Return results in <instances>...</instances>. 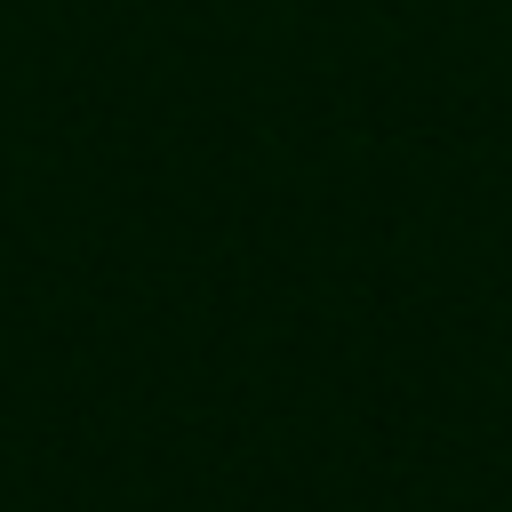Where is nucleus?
Returning <instances> with one entry per match:
<instances>
[]
</instances>
